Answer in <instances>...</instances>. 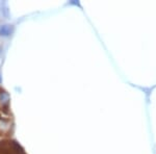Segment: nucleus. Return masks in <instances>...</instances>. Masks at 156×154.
Returning <instances> with one entry per match:
<instances>
[{"mask_svg":"<svg viewBox=\"0 0 156 154\" xmlns=\"http://www.w3.org/2000/svg\"><path fill=\"white\" fill-rule=\"evenodd\" d=\"M1 154H25L21 146L15 141H1L0 142Z\"/></svg>","mask_w":156,"mask_h":154,"instance_id":"nucleus-1","label":"nucleus"},{"mask_svg":"<svg viewBox=\"0 0 156 154\" xmlns=\"http://www.w3.org/2000/svg\"><path fill=\"white\" fill-rule=\"evenodd\" d=\"M1 81H2V78H1V76H0V83H1Z\"/></svg>","mask_w":156,"mask_h":154,"instance_id":"nucleus-4","label":"nucleus"},{"mask_svg":"<svg viewBox=\"0 0 156 154\" xmlns=\"http://www.w3.org/2000/svg\"><path fill=\"white\" fill-rule=\"evenodd\" d=\"M9 101V95L6 92H0V103L2 104H7Z\"/></svg>","mask_w":156,"mask_h":154,"instance_id":"nucleus-3","label":"nucleus"},{"mask_svg":"<svg viewBox=\"0 0 156 154\" xmlns=\"http://www.w3.org/2000/svg\"><path fill=\"white\" fill-rule=\"evenodd\" d=\"M12 30H14V28H12V25H2L1 28H0V34L3 37H9V34H12Z\"/></svg>","mask_w":156,"mask_h":154,"instance_id":"nucleus-2","label":"nucleus"}]
</instances>
